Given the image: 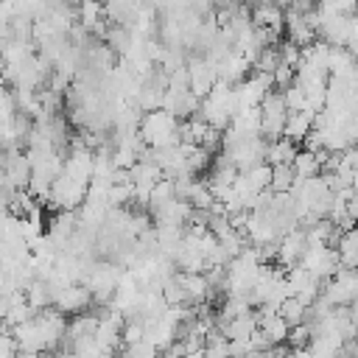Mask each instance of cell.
Here are the masks:
<instances>
[{"label":"cell","mask_w":358,"mask_h":358,"mask_svg":"<svg viewBox=\"0 0 358 358\" xmlns=\"http://www.w3.org/2000/svg\"><path fill=\"white\" fill-rule=\"evenodd\" d=\"M305 249H308V232L299 229V227H294L291 232H285V235L277 241V260L291 268V266H296V263L302 260Z\"/></svg>","instance_id":"5"},{"label":"cell","mask_w":358,"mask_h":358,"mask_svg":"<svg viewBox=\"0 0 358 358\" xmlns=\"http://www.w3.org/2000/svg\"><path fill=\"white\" fill-rule=\"evenodd\" d=\"M92 302H95V299H92V291H90L87 285H78V282L59 288V291H56V299H53V305H56L62 313H84V310H90Z\"/></svg>","instance_id":"4"},{"label":"cell","mask_w":358,"mask_h":358,"mask_svg":"<svg viewBox=\"0 0 358 358\" xmlns=\"http://www.w3.org/2000/svg\"><path fill=\"white\" fill-rule=\"evenodd\" d=\"M187 73H190V90H193L199 98L210 95V90L218 84V62H213V59H207V56L190 59Z\"/></svg>","instance_id":"3"},{"label":"cell","mask_w":358,"mask_h":358,"mask_svg":"<svg viewBox=\"0 0 358 358\" xmlns=\"http://www.w3.org/2000/svg\"><path fill=\"white\" fill-rule=\"evenodd\" d=\"M296 154H299V148H296L294 140H288V137H274V140H268L266 162H268V165H294Z\"/></svg>","instance_id":"11"},{"label":"cell","mask_w":358,"mask_h":358,"mask_svg":"<svg viewBox=\"0 0 358 358\" xmlns=\"http://www.w3.org/2000/svg\"><path fill=\"white\" fill-rule=\"evenodd\" d=\"M257 327H260V324H257V316H255V313H243V316L229 319L221 333H224L227 338H249Z\"/></svg>","instance_id":"13"},{"label":"cell","mask_w":358,"mask_h":358,"mask_svg":"<svg viewBox=\"0 0 358 358\" xmlns=\"http://www.w3.org/2000/svg\"><path fill=\"white\" fill-rule=\"evenodd\" d=\"M274 90H280V92H285L294 81H296V67H291V64H280L274 73Z\"/></svg>","instance_id":"20"},{"label":"cell","mask_w":358,"mask_h":358,"mask_svg":"<svg viewBox=\"0 0 358 358\" xmlns=\"http://www.w3.org/2000/svg\"><path fill=\"white\" fill-rule=\"evenodd\" d=\"M347 215L358 221V190H355V193L350 196V201H347Z\"/></svg>","instance_id":"23"},{"label":"cell","mask_w":358,"mask_h":358,"mask_svg":"<svg viewBox=\"0 0 358 358\" xmlns=\"http://www.w3.org/2000/svg\"><path fill=\"white\" fill-rule=\"evenodd\" d=\"M17 358H48V355H45V352H28V350H20Z\"/></svg>","instance_id":"24"},{"label":"cell","mask_w":358,"mask_h":358,"mask_svg":"<svg viewBox=\"0 0 358 358\" xmlns=\"http://www.w3.org/2000/svg\"><path fill=\"white\" fill-rule=\"evenodd\" d=\"M282 95H285L288 112H302V109L308 106V95H305V90H302V87H299L296 81H294V84H291V87H288V90H285Z\"/></svg>","instance_id":"19"},{"label":"cell","mask_w":358,"mask_h":358,"mask_svg":"<svg viewBox=\"0 0 358 358\" xmlns=\"http://www.w3.org/2000/svg\"><path fill=\"white\" fill-rule=\"evenodd\" d=\"M78 22L90 34H109V28L103 25L106 22V6L101 0H84L78 6Z\"/></svg>","instance_id":"9"},{"label":"cell","mask_w":358,"mask_h":358,"mask_svg":"<svg viewBox=\"0 0 358 358\" xmlns=\"http://www.w3.org/2000/svg\"><path fill=\"white\" fill-rule=\"evenodd\" d=\"M260 112H263V137H268V140L282 137L285 123H288V103H285V95H282L280 90H271V92L263 98Z\"/></svg>","instance_id":"2"},{"label":"cell","mask_w":358,"mask_h":358,"mask_svg":"<svg viewBox=\"0 0 358 358\" xmlns=\"http://www.w3.org/2000/svg\"><path fill=\"white\" fill-rule=\"evenodd\" d=\"M288 8L299 11V14H310V11L319 8V0H288Z\"/></svg>","instance_id":"22"},{"label":"cell","mask_w":358,"mask_h":358,"mask_svg":"<svg viewBox=\"0 0 358 358\" xmlns=\"http://www.w3.org/2000/svg\"><path fill=\"white\" fill-rule=\"evenodd\" d=\"M355 271H358V268H355Z\"/></svg>","instance_id":"27"},{"label":"cell","mask_w":358,"mask_h":358,"mask_svg":"<svg viewBox=\"0 0 358 358\" xmlns=\"http://www.w3.org/2000/svg\"><path fill=\"white\" fill-rule=\"evenodd\" d=\"M316 28L310 22V14H299V11H285V39H291L299 48H308L310 42H316Z\"/></svg>","instance_id":"6"},{"label":"cell","mask_w":358,"mask_h":358,"mask_svg":"<svg viewBox=\"0 0 358 358\" xmlns=\"http://www.w3.org/2000/svg\"><path fill=\"white\" fill-rule=\"evenodd\" d=\"M319 8L336 14H358V0H319Z\"/></svg>","instance_id":"21"},{"label":"cell","mask_w":358,"mask_h":358,"mask_svg":"<svg viewBox=\"0 0 358 358\" xmlns=\"http://www.w3.org/2000/svg\"><path fill=\"white\" fill-rule=\"evenodd\" d=\"M271 3H277V6H282V3H285V0H271Z\"/></svg>","instance_id":"26"},{"label":"cell","mask_w":358,"mask_h":358,"mask_svg":"<svg viewBox=\"0 0 358 358\" xmlns=\"http://www.w3.org/2000/svg\"><path fill=\"white\" fill-rule=\"evenodd\" d=\"M241 173L246 176V182L252 185L255 193H263V190L271 187V173H274V168H271L268 162H260V165H255V168H249V171H241Z\"/></svg>","instance_id":"15"},{"label":"cell","mask_w":358,"mask_h":358,"mask_svg":"<svg viewBox=\"0 0 358 358\" xmlns=\"http://www.w3.org/2000/svg\"><path fill=\"white\" fill-rule=\"evenodd\" d=\"M67 3H73V6H81V3H84V0H67Z\"/></svg>","instance_id":"25"},{"label":"cell","mask_w":358,"mask_h":358,"mask_svg":"<svg viewBox=\"0 0 358 358\" xmlns=\"http://www.w3.org/2000/svg\"><path fill=\"white\" fill-rule=\"evenodd\" d=\"M280 313H282V319L294 327V324H302L305 319H308V305L302 302V299H296L294 294L280 305Z\"/></svg>","instance_id":"17"},{"label":"cell","mask_w":358,"mask_h":358,"mask_svg":"<svg viewBox=\"0 0 358 358\" xmlns=\"http://www.w3.org/2000/svg\"><path fill=\"white\" fill-rule=\"evenodd\" d=\"M294 171H296V176H299V179L322 176V159H319V154H316V151L302 148V151L296 154V159H294Z\"/></svg>","instance_id":"14"},{"label":"cell","mask_w":358,"mask_h":358,"mask_svg":"<svg viewBox=\"0 0 358 358\" xmlns=\"http://www.w3.org/2000/svg\"><path fill=\"white\" fill-rule=\"evenodd\" d=\"M310 341H313V327H310L308 322H302V324H294V327H291V336H288V347H291V350L310 347Z\"/></svg>","instance_id":"18"},{"label":"cell","mask_w":358,"mask_h":358,"mask_svg":"<svg viewBox=\"0 0 358 358\" xmlns=\"http://www.w3.org/2000/svg\"><path fill=\"white\" fill-rule=\"evenodd\" d=\"M182 120L168 112V109H154V112H143L140 120V137L145 140V145L151 148H168V145H179L182 143Z\"/></svg>","instance_id":"1"},{"label":"cell","mask_w":358,"mask_h":358,"mask_svg":"<svg viewBox=\"0 0 358 358\" xmlns=\"http://www.w3.org/2000/svg\"><path fill=\"white\" fill-rule=\"evenodd\" d=\"M336 249H338V260L344 268H358V227L341 232Z\"/></svg>","instance_id":"12"},{"label":"cell","mask_w":358,"mask_h":358,"mask_svg":"<svg viewBox=\"0 0 358 358\" xmlns=\"http://www.w3.org/2000/svg\"><path fill=\"white\" fill-rule=\"evenodd\" d=\"M313 123H316V112H308V109H302V112H288V123H285L282 137H288V140H294L296 145H302L305 137L313 131Z\"/></svg>","instance_id":"10"},{"label":"cell","mask_w":358,"mask_h":358,"mask_svg":"<svg viewBox=\"0 0 358 358\" xmlns=\"http://www.w3.org/2000/svg\"><path fill=\"white\" fill-rule=\"evenodd\" d=\"M274 173H271V190L274 193H291L294 182H296V171L294 165H271Z\"/></svg>","instance_id":"16"},{"label":"cell","mask_w":358,"mask_h":358,"mask_svg":"<svg viewBox=\"0 0 358 358\" xmlns=\"http://www.w3.org/2000/svg\"><path fill=\"white\" fill-rule=\"evenodd\" d=\"M249 70H252V64L238 53V50H232V53H227L221 62H218V81H224V84H241L246 76H249Z\"/></svg>","instance_id":"8"},{"label":"cell","mask_w":358,"mask_h":358,"mask_svg":"<svg viewBox=\"0 0 358 358\" xmlns=\"http://www.w3.org/2000/svg\"><path fill=\"white\" fill-rule=\"evenodd\" d=\"M252 22L257 25V28H268V31H274V34H285V11H282V6H277V3H263V6H255L252 8Z\"/></svg>","instance_id":"7"}]
</instances>
